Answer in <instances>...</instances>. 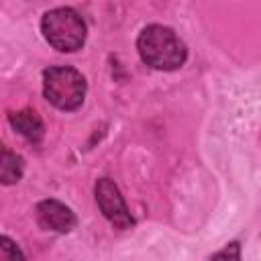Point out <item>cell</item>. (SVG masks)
Listing matches in <instances>:
<instances>
[{"label": "cell", "instance_id": "cell-5", "mask_svg": "<svg viewBox=\"0 0 261 261\" xmlns=\"http://www.w3.org/2000/svg\"><path fill=\"white\" fill-rule=\"evenodd\" d=\"M37 222L47 230L67 232L75 226V216L65 204L57 200H45L37 206Z\"/></svg>", "mask_w": 261, "mask_h": 261}, {"label": "cell", "instance_id": "cell-1", "mask_svg": "<svg viewBox=\"0 0 261 261\" xmlns=\"http://www.w3.org/2000/svg\"><path fill=\"white\" fill-rule=\"evenodd\" d=\"M137 47H139L141 59L147 65L155 69H163V71L181 67L188 55L184 41L171 29L161 27V24L145 27L139 35Z\"/></svg>", "mask_w": 261, "mask_h": 261}, {"label": "cell", "instance_id": "cell-4", "mask_svg": "<svg viewBox=\"0 0 261 261\" xmlns=\"http://www.w3.org/2000/svg\"><path fill=\"white\" fill-rule=\"evenodd\" d=\"M96 202L102 210V214L110 220V224H114L116 228L124 230V228H130L135 224L130 212L126 210V204L116 188V184L108 177H102L98 179L96 184Z\"/></svg>", "mask_w": 261, "mask_h": 261}, {"label": "cell", "instance_id": "cell-3", "mask_svg": "<svg viewBox=\"0 0 261 261\" xmlns=\"http://www.w3.org/2000/svg\"><path fill=\"white\" fill-rule=\"evenodd\" d=\"M43 94L59 110H75L86 96V80L80 71L67 65L49 67L43 71Z\"/></svg>", "mask_w": 261, "mask_h": 261}, {"label": "cell", "instance_id": "cell-7", "mask_svg": "<svg viewBox=\"0 0 261 261\" xmlns=\"http://www.w3.org/2000/svg\"><path fill=\"white\" fill-rule=\"evenodd\" d=\"M22 175V159L8 151L6 147H2V155H0V177H2V184L10 186V184H16Z\"/></svg>", "mask_w": 261, "mask_h": 261}, {"label": "cell", "instance_id": "cell-6", "mask_svg": "<svg viewBox=\"0 0 261 261\" xmlns=\"http://www.w3.org/2000/svg\"><path fill=\"white\" fill-rule=\"evenodd\" d=\"M10 124L31 143H39L45 135V126H43V120L41 116L35 112V110H18V112H12L10 116Z\"/></svg>", "mask_w": 261, "mask_h": 261}, {"label": "cell", "instance_id": "cell-9", "mask_svg": "<svg viewBox=\"0 0 261 261\" xmlns=\"http://www.w3.org/2000/svg\"><path fill=\"white\" fill-rule=\"evenodd\" d=\"M210 261H241V245L239 243H230L224 249H220L218 253H214L210 257Z\"/></svg>", "mask_w": 261, "mask_h": 261}, {"label": "cell", "instance_id": "cell-8", "mask_svg": "<svg viewBox=\"0 0 261 261\" xmlns=\"http://www.w3.org/2000/svg\"><path fill=\"white\" fill-rule=\"evenodd\" d=\"M0 261H24L22 251L8 237L0 239Z\"/></svg>", "mask_w": 261, "mask_h": 261}, {"label": "cell", "instance_id": "cell-2", "mask_svg": "<svg viewBox=\"0 0 261 261\" xmlns=\"http://www.w3.org/2000/svg\"><path fill=\"white\" fill-rule=\"evenodd\" d=\"M43 35L57 51H77L86 41V22L73 8L49 10L41 20Z\"/></svg>", "mask_w": 261, "mask_h": 261}]
</instances>
